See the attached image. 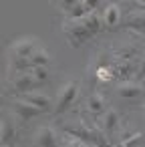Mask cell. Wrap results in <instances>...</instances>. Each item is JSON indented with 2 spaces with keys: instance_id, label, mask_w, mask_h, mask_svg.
Instances as JSON below:
<instances>
[{
  "instance_id": "obj_4",
  "label": "cell",
  "mask_w": 145,
  "mask_h": 147,
  "mask_svg": "<svg viewBox=\"0 0 145 147\" xmlns=\"http://www.w3.org/2000/svg\"><path fill=\"white\" fill-rule=\"evenodd\" d=\"M65 131L73 137V139H81V141H85V143H89V145H103L105 141H103V135L101 133H97V131H93V129H89V127H85V125H65Z\"/></svg>"
},
{
  "instance_id": "obj_18",
  "label": "cell",
  "mask_w": 145,
  "mask_h": 147,
  "mask_svg": "<svg viewBox=\"0 0 145 147\" xmlns=\"http://www.w3.org/2000/svg\"><path fill=\"white\" fill-rule=\"evenodd\" d=\"M101 2H103V0H81V4L85 6L87 12H97V8L101 6Z\"/></svg>"
},
{
  "instance_id": "obj_1",
  "label": "cell",
  "mask_w": 145,
  "mask_h": 147,
  "mask_svg": "<svg viewBox=\"0 0 145 147\" xmlns=\"http://www.w3.org/2000/svg\"><path fill=\"white\" fill-rule=\"evenodd\" d=\"M49 77H51L49 67L32 69V71H26V73H20V75L10 77V87H12V91H16L20 95H26V93L36 91L38 87H42L49 81Z\"/></svg>"
},
{
  "instance_id": "obj_15",
  "label": "cell",
  "mask_w": 145,
  "mask_h": 147,
  "mask_svg": "<svg viewBox=\"0 0 145 147\" xmlns=\"http://www.w3.org/2000/svg\"><path fill=\"white\" fill-rule=\"evenodd\" d=\"M51 53L45 49V47H38L34 51V55L30 57V63H32V69H40V67H51Z\"/></svg>"
},
{
  "instance_id": "obj_8",
  "label": "cell",
  "mask_w": 145,
  "mask_h": 147,
  "mask_svg": "<svg viewBox=\"0 0 145 147\" xmlns=\"http://www.w3.org/2000/svg\"><path fill=\"white\" fill-rule=\"evenodd\" d=\"M34 143H36V147H59V135L53 127L42 125V127L36 129Z\"/></svg>"
},
{
  "instance_id": "obj_16",
  "label": "cell",
  "mask_w": 145,
  "mask_h": 147,
  "mask_svg": "<svg viewBox=\"0 0 145 147\" xmlns=\"http://www.w3.org/2000/svg\"><path fill=\"white\" fill-rule=\"evenodd\" d=\"M59 2V6H61V10L65 12V14H71L79 4H81V0H57Z\"/></svg>"
},
{
  "instance_id": "obj_21",
  "label": "cell",
  "mask_w": 145,
  "mask_h": 147,
  "mask_svg": "<svg viewBox=\"0 0 145 147\" xmlns=\"http://www.w3.org/2000/svg\"><path fill=\"white\" fill-rule=\"evenodd\" d=\"M135 2H137L139 6H145V0H135Z\"/></svg>"
},
{
  "instance_id": "obj_2",
  "label": "cell",
  "mask_w": 145,
  "mask_h": 147,
  "mask_svg": "<svg viewBox=\"0 0 145 147\" xmlns=\"http://www.w3.org/2000/svg\"><path fill=\"white\" fill-rule=\"evenodd\" d=\"M77 97H79V83L73 79V81L65 83V85L61 87V91L57 93L55 105H53V115L59 117V115H63L65 111H69V109L73 107V103H75Z\"/></svg>"
},
{
  "instance_id": "obj_6",
  "label": "cell",
  "mask_w": 145,
  "mask_h": 147,
  "mask_svg": "<svg viewBox=\"0 0 145 147\" xmlns=\"http://www.w3.org/2000/svg\"><path fill=\"white\" fill-rule=\"evenodd\" d=\"M117 95L119 99H125V101H137L145 95V85L135 81H123L117 85Z\"/></svg>"
},
{
  "instance_id": "obj_14",
  "label": "cell",
  "mask_w": 145,
  "mask_h": 147,
  "mask_svg": "<svg viewBox=\"0 0 145 147\" xmlns=\"http://www.w3.org/2000/svg\"><path fill=\"white\" fill-rule=\"evenodd\" d=\"M87 111H89L91 115H103V113L107 111L105 97H103L101 93H93V95H89V99H87Z\"/></svg>"
},
{
  "instance_id": "obj_19",
  "label": "cell",
  "mask_w": 145,
  "mask_h": 147,
  "mask_svg": "<svg viewBox=\"0 0 145 147\" xmlns=\"http://www.w3.org/2000/svg\"><path fill=\"white\" fill-rule=\"evenodd\" d=\"M137 81H145V59L141 61L139 65V71H137Z\"/></svg>"
},
{
  "instance_id": "obj_17",
  "label": "cell",
  "mask_w": 145,
  "mask_h": 147,
  "mask_svg": "<svg viewBox=\"0 0 145 147\" xmlns=\"http://www.w3.org/2000/svg\"><path fill=\"white\" fill-rule=\"evenodd\" d=\"M141 139H143V133L137 131V133L129 135V139L123 141V147H143V145H141Z\"/></svg>"
},
{
  "instance_id": "obj_5",
  "label": "cell",
  "mask_w": 145,
  "mask_h": 147,
  "mask_svg": "<svg viewBox=\"0 0 145 147\" xmlns=\"http://www.w3.org/2000/svg\"><path fill=\"white\" fill-rule=\"evenodd\" d=\"M38 47H40V45H38V40H36V38L24 36V38H18V40H14V42L10 45V49H8V55L22 57V59H30Z\"/></svg>"
},
{
  "instance_id": "obj_10",
  "label": "cell",
  "mask_w": 145,
  "mask_h": 147,
  "mask_svg": "<svg viewBox=\"0 0 145 147\" xmlns=\"http://www.w3.org/2000/svg\"><path fill=\"white\" fill-rule=\"evenodd\" d=\"M22 99L24 101H28L30 105H34L36 109H40L42 113L45 111H53V105H55V99H51L49 95H45V93H38V91H32V93H26V95H22Z\"/></svg>"
},
{
  "instance_id": "obj_12",
  "label": "cell",
  "mask_w": 145,
  "mask_h": 147,
  "mask_svg": "<svg viewBox=\"0 0 145 147\" xmlns=\"http://www.w3.org/2000/svg\"><path fill=\"white\" fill-rule=\"evenodd\" d=\"M101 16H103V24H105V28H115V26H119L121 20H123V16H121V8H119L117 4H109Z\"/></svg>"
},
{
  "instance_id": "obj_20",
  "label": "cell",
  "mask_w": 145,
  "mask_h": 147,
  "mask_svg": "<svg viewBox=\"0 0 145 147\" xmlns=\"http://www.w3.org/2000/svg\"><path fill=\"white\" fill-rule=\"evenodd\" d=\"M67 147H85V141H81V139H73V137H71V141H69Z\"/></svg>"
},
{
  "instance_id": "obj_22",
  "label": "cell",
  "mask_w": 145,
  "mask_h": 147,
  "mask_svg": "<svg viewBox=\"0 0 145 147\" xmlns=\"http://www.w3.org/2000/svg\"><path fill=\"white\" fill-rule=\"evenodd\" d=\"M143 115H145V103H143Z\"/></svg>"
},
{
  "instance_id": "obj_13",
  "label": "cell",
  "mask_w": 145,
  "mask_h": 147,
  "mask_svg": "<svg viewBox=\"0 0 145 147\" xmlns=\"http://www.w3.org/2000/svg\"><path fill=\"white\" fill-rule=\"evenodd\" d=\"M123 20H125V26L129 30L145 34V12H129Z\"/></svg>"
},
{
  "instance_id": "obj_23",
  "label": "cell",
  "mask_w": 145,
  "mask_h": 147,
  "mask_svg": "<svg viewBox=\"0 0 145 147\" xmlns=\"http://www.w3.org/2000/svg\"><path fill=\"white\" fill-rule=\"evenodd\" d=\"M143 83H145V81H143Z\"/></svg>"
},
{
  "instance_id": "obj_3",
  "label": "cell",
  "mask_w": 145,
  "mask_h": 147,
  "mask_svg": "<svg viewBox=\"0 0 145 147\" xmlns=\"http://www.w3.org/2000/svg\"><path fill=\"white\" fill-rule=\"evenodd\" d=\"M63 32H65L67 40H69L73 47H81L83 42H87V40L93 36V32L85 26V22H83L81 18H77V20L69 18V20L63 24Z\"/></svg>"
},
{
  "instance_id": "obj_9",
  "label": "cell",
  "mask_w": 145,
  "mask_h": 147,
  "mask_svg": "<svg viewBox=\"0 0 145 147\" xmlns=\"http://www.w3.org/2000/svg\"><path fill=\"white\" fill-rule=\"evenodd\" d=\"M12 111H14V115H16L20 121H30V119L38 117V115L42 113L40 109H36L34 105H30V103L24 101V99L14 101V103H12Z\"/></svg>"
},
{
  "instance_id": "obj_7",
  "label": "cell",
  "mask_w": 145,
  "mask_h": 147,
  "mask_svg": "<svg viewBox=\"0 0 145 147\" xmlns=\"http://www.w3.org/2000/svg\"><path fill=\"white\" fill-rule=\"evenodd\" d=\"M16 137H18V131L14 121L10 117H4L0 121V147H14Z\"/></svg>"
},
{
  "instance_id": "obj_11",
  "label": "cell",
  "mask_w": 145,
  "mask_h": 147,
  "mask_svg": "<svg viewBox=\"0 0 145 147\" xmlns=\"http://www.w3.org/2000/svg\"><path fill=\"white\" fill-rule=\"evenodd\" d=\"M119 123H121V117H119V111L117 109H107L103 115H101V129L103 133L111 135L119 129Z\"/></svg>"
}]
</instances>
